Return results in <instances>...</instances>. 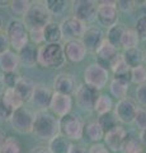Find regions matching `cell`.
Wrapping results in <instances>:
<instances>
[{
    "instance_id": "1",
    "label": "cell",
    "mask_w": 146,
    "mask_h": 153,
    "mask_svg": "<svg viewBox=\"0 0 146 153\" xmlns=\"http://www.w3.org/2000/svg\"><path fill=\"white\" fill-rule=\"evenodd\" d=\"M34 135L42 140H51L60 134V119L48 111L40 110L34 114L33 131Z\"/></svg>"
},
{
    "instance_id": "2",
    "label": "cell",
    "mask_w": 146,
    "mask_h": 153,
    "mask_svg": "<svg viewBox=\"0 0 146 153\" xmlns=\"http://www.w3.org/2000/svg\"><path fill=\"white\" fill-rule=\"evenodd\" d=\"M65 61L66 57L61 44H43L38 46V65L42 68L57 69L65 64Z\"/></svg>"
},
{
    "instance_id": "3",
    "label": "cell",
    "mask_w": 146,
    "mask_h": 153,
    "mask_svg": "<svg viewBox=\"0 0 146 153\" xmlns=\"http://www.w3.org/2000/svg\"><path fill=\"white\" fill-rule=\"evenodd\" d=\"M22 21L28 28V31L34 30V28H45L51 22V14L46 9L43 3L36 1L32 3L29 10L26 13Z\"/></svg>"
},
{
    "instance_id": "4",
    "label": "cell",
    "mask_w": 146,
    "mask_h": 153,
    "mask_svg": "<svg viewBox=\"0 0 146 153\" xmlns=\"http://www.w3.org/2000/svg\"><path fill=\"white\" fill-rule=\"evenodd\" d=\"M7 35L10 42V47H13L17 52L29 44V31L19 19H12L7 27Z\"/></svg>"
},
{
    "instance_id": "5",
    "label": "cell",
    "mask_w": 146,
    "mask_h": 153,
    "mask_svg": "<svg viewBox=\"0 0 146 153\" xmlns=\"http://www.w3.org/2000/svg\"><path fill=\"white\" fill-rule=\"evenodd\" d=\"M83 120L76 114H69L60 119V134H62L70 140H79L84 135Z\"/></svg>"
},
{
    "instance_id": "6",
    "label": "cell",
    "mask_w": 146,
    "mask_h": 153,
    "mask_svg": "<svg viewBox=\"0 0 146 153\" xmlns=\"http://www.w3.org/2000/svg\"><path fill=\"white\" fill-rule=\"evenodd\" d=\"M9 123H10L13 130H15L17 133L29 134L33 131L34 114L26 107H21L13 112Z\"/></svg>"
},
{
    "instance_id": "7",
    "label": "cell",
    "mask_w": 146,
    "mask_h": 153,
    "mask_svg": "<svg viewBox=\"0 0 146 153\" xmlns=\"http://www.w3.org/2000/svg\"><path fill=\"white\" fill-rule=\"evenodd\" d=\"M109 82V71L99 64H90L84 70V83L101 91Z\"/></svg>"
},
{
    "instance_id": "8",
    "label": "cell",
    "mask_w": 146,
    "mask_h": 153,
    "mask_svg": "<svg viewBox=\"0 0 146 153\" xmlns=\"http://www.w3.org/2000/svg\"><path fill=\"white\" fill-rule=\"evenodd\" d=\"M99 91L87 83H81L78 85L75 92V101L76 105L85 111H92L95 107L97 100L99 98Z\"/></svg>"
},
{
    "instance_id": "9",
    "label": "cell",
    "mask_w": 146,
    "mask_h": 153,
    "mask_svg": "<svg viewBox=\"0 0 146 153\" xmlns=\"http://www.w3.org/2000/svg\"><path fill=\"white\" fill-rule=\"evenodd\" d=\"M120 10L116 5V1H102L97 8V21L101 26L111 28L118 23Z\"/></svg>"
},
{
    "instance_id": "10",
    "label": "cell",
    "mask_w": 146,
    "mask_h": 153,
    "mask_svg": "<svg viewBox=\"0 0 146 153\" xmlns=\"http://www.w3.org/2000/svg\"><path fill=\"white\" fill-rule=\"evenodd\" d=\"M121 57V54L118 52V49L114 47L112 44H109L107 40L103 41V44L101 47L95 51V59H97V64H99L103 68H113L118 59Z\"/></svg>"
},
{
    "instance_id": "11",
    "label": "cell",
    "mask_w": 146,
    "mask_h": 153,
    "mask_svg": "<svg viewBox=\"0 0 146 153\" xmlns=\"http://www.w3.org/2000/svg\"><path fill=\"white\" fill-rule=\"evenodd\" d=\"M97 8L98 4L92 0H76L73 3L74 17L83 23H88L97 19Z\"/></svg>"
},
{
    "instance_id": "12",
    "label": "cell",
    "mask_w": 146,
    "mask_h": 153,
    "mask_svg": "<svg viewBox=\"0 0 146 153\" xmlns=\"http://www.w3.org/2000/svg\"><path fill=\"white\" fill-rule=\"evenodd\" d=\"M137 106L135 105L134 101H131L128 98H123L117 101L113 108L117 120L122 124H132L135 123V117L137 114Z\"/></svg>"
},
{
    "instance_id": "13",
    "label": "cell",
    "mask_w": 146,
    "mask_h": 153,
    "mask_svg": "<svg viewBox=\"0 0 146 153\" xmlns=\"http://www.w3.org/2000/svg\"><path fill=\"white\" fill-rule=\"evenodd\" d=\"M60 27H61V32H62V38H65L66 41L81 38L87 30L85 23L76 19L74 16L65 18L60 23Z\"/></svg>"
},
{
    "instance_id": "14",
    "label": "cell",
    "mask_w": 146,
    "mask_h": 153,
    "mask_svg": "<svg viewBox=\"0 0 146 153\" xmlns=\"http://www.w3.org/2000/svg\"><path fill=\"white\" fill-rule=\"evenodd\" d=\"M48 108H50V111L59 119L66 116V115L71 114L73 97L71 96H67V94H61L57 92H54Z\"/></svg>"
},
{
    "instance_id": "15",
    "label": "cell",
    "mask_w": 146,
    "mask_h": 153,
    "mask_svg": "<svg viewBox=\"0 0 146 153\" xmlns=\"http://www.w3.org/2000/svg\"><path fill=\"white\" fill-rule=\"evenodd\" d=\"M64 46V54L66 60L70 63H80L85 59L87 56V47L84 46L81 38H78V40H70L66 41Z\"/></svg>"
},
{
    "instance_id": "16",
    "label": "cell",
    "mask_w": 146,
    "mask_h": 153,
    "mask_svg": "<svg viewBox=\"0 0 146 153\" xmlns=\"http://www.w3.org/2000/svg\"><path fill=\"white\" fill-rule=\"evenodd\" d=\"M126 135H127V131L123 126H116L114 129L107 131L104 134V146L107 147V149L112 152V153H117L121 151L122 144L126 139Z\"/></svg>"
},
{
    "instance_id": "17",
    "label": "cell",
    "mask_w": 146,
    "mask_h": 153,
    "mask_svg": "<svg viewBox=\"0 0 146 153\" xmlns=\"http://www.w3.org/2000/svg\"><path fill=\"white\" fill-rule=\"evenodd\" d=\"M104 40H106L104 33H103V31L99 27L87 28L81 37V41H83L84 46L87 47V50L90 52H94V54H95V51L101 47V45L103 44Z\"/></svg>"
},
{
    "instance_id": "18",
    "label": "cell",
    "mask_w": 146,
    "mask_h": 153,
    "mask_svg": "<svg viewBox=\"0 0 146 153\" xmlns=\"http://www.w3.org/2000/svg\"><path fill=\"white\" fill-rule=\"evenodd\" d=\"M76 80L69 73H60L55 76L54 79V89L55 92L61 94L73 96L76 92Z\"/></svg>"
},
{
    "instance_id": "19",
    "label": "cell",
    "mask_w": 146,
    "mask_h": 153,
    "mask_svg": "<svg viewBox=\"0 0 146 153\" xmlns=\"http://www.w3.org/2000/svg\"><path fill=\"white\" fill-rule=\"evenodd\" d=\"M54 92L51 91L46 84L43 83H38L36 84L33 94H32L31 102L34 105V106L40 107L41 110H47L50 107L51 103V98H52Z\"/></svg>"
},
{
    "instance_id": "20",
    "label": "cell",
    "mask_w": 146,
    "mask_h": 153,
    "mask_svg": "<svg viewBox=\"0 0 146 153\" xmlns=\"http://www.w3.org/2000/svg\"><path fill=\"white\" fill-rule=\"evenodd\" d=\"M19 63L26 68H33L38 65V47L32 45L31 42L17 52Z\"/></svg>"
},
{
    "instance_id": "21",
    "label": "cell",
    "mask_w": 146,
    "mask_h": 153,
    "mask_svg": "<svg viewBox=\"0 0 146 153\" xmlns=\"http://www.w3.org/2000/svg\"><path fill=\"white\" fill-rule=\"evenodd\" d=\"M19 65L21 63H19V57H18L17 51L8 50L4 54L0 55V69L3 70V73L17 71Z\"/></svg>"
},
{
    "instance_id": "22",
    "label": "cell",
    "mask_w": 146,
    "mask_h": 153,
    "mask_svg": "<svg viewBox=\"0 0 146 153\" xmlns=\"http://www.w3.org/2000/svg\"><path fill=\"white\" fill-rule=\"evenodd\" d=\"M73 147V142L62 134H59L48 142V151L51 153H70Z\"/></svg>"
},
{
    "instance_id": "23",
    "label": "cell",
    "mask_w": 146,
    "mask_h": 153,
    "mask_svg": "<svg viewBox=\"0 0 146 153\" xmlns=\"http://www.w3.org/2000/svg\"><path fill=\"white\" fill-rule=\"evenodd\" d=\"M34 87H36V84L32 79L26 78V76H21L19 80L15 84V87H14V89H15V92L23 100V102H28L32 98Z\"/></svg>"
},
{
    "instance_id": "24",
    "label": "cell",
    "mask_w": 146,
    "mask_h": 153,
    "mask_svg": "<svg viewBox=\"0 0 146 153\" xmlns=\"http://www.w3.org/2000/svg\"><path fill=\"white\" fill-rule=\"evenodd\" d=\"M121 56H122V60H123L131 69L142 65V63H145V54L142 52V50L139 49V47L123 50Z\"/></svg>"
},
{
    "instance_id": "25",
    "label": "cell",
    "mask_w": 146,
    "mask_h": 153,
    "mask_svg": "<svg viewBox=\"0 0 146 153\" xmlns=\"http://www.w3.org/2000/svg\"><path fill=\"white\" fill-rule=\"evenodd\" d=\"M45 44H60L62 40V32H61L60 23L51 21L48 25L43 28Z\"/></svg>"
},
{
    "instance_id": "26",
    "label": "cell",
    "mask_w": 146,
    "mask_h": 153,
    "mask_svg": "<svg viewBox=\"0 0 146 153\" xmlns=\"http://www.w3.org/2000/svg\"><path fill=\"white\" fill-rule=\"evenodd\" d=\"M142 143H141L140 137H136L132 133H127L126 139L122 144L120 153H141L142 152Z\"/></svg>"
},
{
    "instance_id": "27",
    "label": "cell",
    "mask_w": 146,
    "mask_h": 153,
    "mask_svg": "<svg viewBox=\"0 0 146 153\" xmlns=\"http://www.w3.org/2000/svg\"><path fill=\"white\" fill-rule=\"evenodd\" d=\"M130 88V83L126 80H121L117 78H113L109 83V93L112 97H114L117 101L126 98L127 92Z\"/></svg>"
},
{
    "instance_id": "28",
    "label": "cell",
    "mask_w": 146,
    "mask_h": 153,
    "mask_svg": "<svg viewBox=\"0 0 146 153\" xmlns=\"http://www.w3.org/2000/svg\"><path fill=\"white\" fill-rule=\"evenodd\" d=\"M84 134L88 137L89 140H92L93 143H99L102 139H104V130L101 128V125L98 124V121H90L85 125L84 129Z\"/></svg>"
},
{
    "instance_id": "29",
    "label": "cell",
    "mask_w": 146,
    "mask_h": 153,
    "mask_svg": "<svg viewBox=\"0 0 146 153\" xmlns=\"http://www.w3.org/2000/svg\"><path fill=\"white\" fill-rule=\"evenodd\" d=\"M125 31H126L125 26L117 23V25L112 26L111 28H108L106 40L109 42V44H112L114 47L118 49V47H121V41H122V37H123Z\"/></svg>"
},
{
    "instance_id": "30",
    "label": "cell",
    "mask_w": 146,
    "mask_h": 153,
    "mask_svg": "<svg viewBox=\"0 0 146 153\" xmlns=\"http://www.w3.org/2000/svg\"><path fill=\"white\" fill-rule=\"evenodd\" d=\"M3 100H4V102L7 103V106L10 110H13V111L23 107V105H24L23 100L19 97V94L15 92L14 88H7L3 94Z\"/></svg>"
},
{
    "instance_id": "31",
    "label": "cell",
    "mask_w": 146,
    "mask_h": 153,
    "mask_svg": "<svg viewBox=\"0 0 146 153\" xmlns=\"http://www.w3.org/2000/svg\"><path fill=\"white\" fill-rule=\"evenodd\" d=\"M131 69L128 65H127L123 60H122V56L118 59V61L113 65L112 71L114 74V78L121 79V80H126V82H131Z\"/></svg>"
},
{
    "instance_id": "32",
    "label": "cell",
    "mask_w": 146,
    "mask_h": 153,
    "mask_svg": "<svg viewBox=\"0 0 146 153\" xmlns=\"http://www.w3.org/2000/svg\"><path fill=\"white\" fill-rule=\"evenodd\" d=\"M113 108H114V103H113V100L111 96L109 94H101L99 98L97 100L94 111L98 115H104L108 112H112Z\"/></svg>"
},
{
    "instance_id": "33",
    "label": "cell",
    "mask_w": 146,
    "mask_h": 153,
    "mask_svg": "<svg viewBox=\"0 0 146 153\" xmlns=\"http://www.w3.org/2000/svg\"><path fill=\"white\" fill-rule=\"evenodd\" d=\"M140 42V37L139 35L136 33L135 30H127L123 33V37H122V41H121V47L123 50H128V49H135L137 47Z\"/></svg>"
},
{
    "instance_id": "34",
    "label": "cell",
    "mask_w": 146,
    "mask_h": 153,
    "mask_svg": "<svg viewBox=\"0 0 146 153\" xmlns=\"http://www.w3.org/2000/svg\"><path fill=\"white\" fill-rule=\"evenodd\" d=\"M43 4L51 16H62L67 8V1L65 0H46Z\"/></svg>"
},
{
    "instance_id": "35",
    "label": "cell",
    "mask_w": 146,
    "mask_h": 153,
    "mask_svg": "<svg viewBox=\"0 0 146 153\" xmlns=\"http://www.w3.org/2000/svg\"><path fill=\"white\" fill-rule=\"evenodd\" d=\"M97 121L101 125V128L104 130V133L112 130V129H114L116 126H118V120H117V117L113 111L104 114V115H99Z\"/></svg>"
},
{
    "instance_id": "36",
    "label": "cell",
    "mask_w": 146,
    "mask_h": 153,
    "mask_svg": "<svg viewBox=\"0 0 146 153\" xmlns=\"http://www.w3.org/2000/svg\"><path fill=\"white\" fill-rule=\"evenodd\" d=\"M32 5L31 1L28 0H14V1L10 3V12L14 16H22L24 17L26 13L29 10V8Z\"/></svg>"
},
{
    "instance_id": "37",
    "label": "cell",
    "mask_w": 146,
    "mask_h": 153,
    "mask_svg": "<svg viewBox=\"0 0 146 153\" xmlns=\"http://www.w3.org/2000/svg\"><path fill=\"white\" fill-rule=\"evenodd\" d=\"M0 153H22V144L14 137H8Z\"/></svg>"
},
{
    "instance_id": "38",
    "label": "cell",
    "mask_w": 146,
    "mask_h": 153,
    "mask_svg": "<svg viewBox=\"0 0 146 153\" xmlns=\"http://www.w3.org/2000/svg\"><path fill=\"white\" fill-rule=\"evenodd\" d=\"M131 82L136 85L146 83V66L140 65L131 70Z\"/></svg>"
},
{
    "instance_id": "39",
    "label": "cell",
    "mask_w": 146,
    "mask_h": 153,
    "mask_svg": "<svg viewBox=\"0 0 146 153\" xmlns=\"http://www.w3.org/2000/svg\"><path fill=\"white\" fill-rule=\"evenodd\" d=\"M29 42L32 45H43L45 44V36H43V28H34L29 30Z\"/></svg>"
},
{
    "instance_id": "40",
    "label": "cell",
    "mask_w": 146,
    "mask_h": 153,
    "mask_svg": "<svg viewBox=\"0 0 146 153\" xmlns=\"http://www.w3.org/2000/svg\"><path fill=\"white\" fill-rule=\"evenodd\" d=\"M135 124L141 131L146 130V108L145 107H139L137 114L135 117Z\"/></svg>"
},
{
    "instance_id": "41",
    "label": "cell",
    "mask_w": 146,
    "mask_h": 153,
    "mask_svg": "<svg viewBox=\"0 0 146 153\" xmlns=\"http://www.w3.org/2000/svg\"><path fill=\"white\" fill-rule=\"evenodd\" d=\"M13 112H14L13 110L9 108L7 106V103L4 102L3 96H0V123H4V121L10 120Z\"/></svg>"
},
{
    "instance_id": "42",
    "label": "cell",
    "mask_w": 146,
    "mask_h": 153,
    "mask_svg": "<svg viewBox=\"0 0 146 153\" xmlns=\"http://www.w3.org/2000/svg\"><path fill=\"white\" fill-rule=\"evenodd\" d=\"M1 76H3V80H4V83H5L7 88H14L17 82L21 78V76L17 74V71H13V73H3Z\"/></svg>"
},
{
    "instance_id": "43",
    "label": "cell",
    "mask_w": 146,
    "mask_h": 153,
    "mask_svg": "<svg viewBox=\"0 0 146 153\" xmlns=\"http://www.w3.org/2000/svg\"><path fill=\"white\" fill-rule=\"evenodd\" d=\"M135 97H136V101H137L141 106L146 107V83L137 85L136 92H135Z\"/></svg>"
},
{
    "instance_id": "44",
    "label": "cell",
    "mask_w": 146,
    "mask_h": 153,
    "mask_svg": "<svg viewBox=\"0 0 146 153\" xmlns=\"http://www.w3.org/2000/svg\"><path fill=\"white\" fill-rule=\"evenodd\" d=\"M135 31L140 38H146V14L137 19L135 26Z\"/></svg>"
},
{
    "instance_id": "45",
    "label": "cell",
    "mask_w": 146,
    "mask_h": 153,
    "mask_svg": "<svg viewBox=\"0 0 146 153\" xmlns=\"http://www.w3.org/2000/svg\"><path fill=\"white\" fill-rule=\"evenodd\" d=\"M9 47H10V42H9L7 31H0V55L8 50H10Z\"/></svg>"
},
{
    "instance_id": "46",
    "label": "cell",
    "mask_w": 146,
    "mask_h": 153,
    "mask_svg": "<svg viewBox=\"0 0 146 153\" xmlns=\"http://www.w3.org/2000/svg\"><path fill=\"white\" fill-rule=\"evenodd\" d=\"M88 153H112L107 149V147L102 143H93V144L88 148Z\"/></svg>"
},
{
    "instance_id": "47",
    "label": "cell",
    "mask_w": 146,
    "mask_h": 153,
    "mask_svg": "<svg viewBox=\"0 0 146 153\" xmlns=\"http://www.w3.org/2000/svg\"><path fill=\"white\" fill-rule=\"evenodd\" d=\"M134 1H127V0H123V1H116V5H117V8H118V10H121V12H131L132 9L135 8V5H134Z\"/></svg>"
},
{
    "instance_id": "48",
    "label": "cell",
    "mask_w": 146,
    "mask_h": 153,
    "mask_svg": "<svg viewBox=\"0 0 146 153\" xmlns=\"http://www.w3.org/2000/svg\"><path fill=\"white\" fill-rule=\"evenodd\" d=\"M29 153H51L48 151V147H45V146H37L32 149Z\"/></svg>"
},
{
    "instance_id": "49",
    "label": "cell",
    "mask_w": 146,
    "mask_h": 153,
    "mask_svg": "<svg viewBox=\"0 0 146 153\" xmlns=\"http://www.w3.org/2000/svg\"><path fill=\"white\" fill-rule=\"evenodd\" d=\"M70 153H88V151H87V149H84V148H83V147H80V146H74Z\"/></svg>"
},
{
    "instance_id": "50",
    "label": "cell",
    "mask_w": 146,
    "mask_h": 153,
    "mask_svg": "<svg viewBox=\"0 0 146 153\" xmlns=\"http://www.w3.org/2000/svg\"><path fill=\"white\" fill-rule=\"evenodd\" d=\"M7 135H5V131L4 130H1L0 129V149H1V147L4 146V143H5V140H7Z\"/></svg>"
},
{
    "instance_id": "51",
    "label": "cell",
    "mask_w": 146,
    "mask_h": 153,
    "mask_svg": "<svg viewBox=\"0 0 146 153\" xmlns=\"http://www.w3.org/2000/svg\"><path fill=\"white\" fill-rule=\"evenodd\" d=\"M5 89H7L5 83H4V80H3V76L0 75V96H3V94H4V92H5Z\"/></svg>"
},
{
    "instance_id": "52",
    "label": "cell",
    "mask_w": 146,
    "mask_h": 153,
    "mask_svg": "<svg viewBox=\"0 0 146 153\" xmlns=\"http://www.w3.org/2000/svg\"><path fill=\"white\" fill-rule=\"evenodd\" d=\"M140 139H141V143H142V146L146 148V130H142L140 134Z\"/></svg>"
},
{
    "instance_id": "53",
    "label": "cell",
    "mask_w": 146,
    "mask_h": 153,
    "mask_svg": "<svg viewBox=\"0 0 146 153\" xmlns=\"http://www.w3.org/2000/svg\"><path fill=\"white\" fill-rule=\"evenodd\" d=\"M12 1H8V0H0V8H5V7H10Z\"/></svg>"
},
{
    "instance_id": "54",
    "label": "cell",
    "mask_w": 146,
    "mask_h": 153,
    "mask_svg": "<svg viewBox=\"0 0 146 153\" xmlns=\"http://www.w3.org/2000/svg\"><path fill=\"white\" fill-rule=\"evenodd\" d=\"M1 28H3V18L0 16V31H1Z\"/></svg>"
},
{
    "instance_id": "55",
    "label": "cell",
    "mask_w": 146,
    "mask_h": 153,
    "mask_svg": "<svg viewBox=\"0 0 146 153\" xmlns=\"http://www.w3.org/2000/svg\"><path fill=\"white\" fill-rule=\"evenodd\" d=\"M145 66H146V55H145Z\"/></svg>"
},
{
    "instance_id": "56",
    "label": "cell",
    "mask_w": 146,
    "mask_h": 153,
    "mask_svg": "<svg viewBox=\"0 0 146 153\" xmlns=\"http://www.w3.org/2000/svg\"><path fill=\"white\" fill-rule=\"evenodd\" d=\"M145 4H146V1H145Z\"/></svg>"
}]
</instances>
